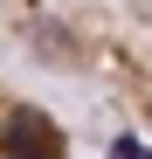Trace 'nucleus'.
Instances as JSON below:
<instances>
[{
    "instance_id": "1",
    "label": "nucleus",
    "mask_w": 152,
    "mask_h": 159,
    "mask_svg": "<svg viewBox=\"0 0 152 159\" xmlns=\"http://www.w3.org/2000/svg\"><path fill=\"white\" fill-rule=\"evenodd\" d=\"M0 159H69V131L56 125V111H42L14 83H0Z\"/></svg>"
}]
</instances>
